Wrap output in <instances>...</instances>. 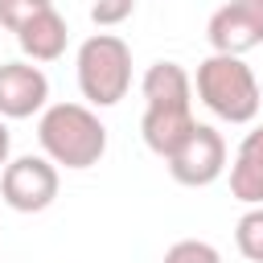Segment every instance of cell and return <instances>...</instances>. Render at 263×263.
<instances>
[{"label": "cell", "mask_w": 263, "mask_h": 263, "mask_svg": "<svg viewBox=\"0 0 263 263\" xmlns=\"http://www.w3.org/2000/svg\"><path fill=\"white\" fill-rule=\"evenodd\" d=\"M41 152L62 168H95L107 152V127L86 103H53L37 119Z\"/></svg>", "instance_id": "cell-1"}, {"label": "cell", "mask_w": 263, "mask_h": 263, "mask_svg": "<svg viewBox=\"0 0 263 263\" xmlns=\"http://www.w3.org/2000/svg\"><path fill=\"white\" fill-rule=\"evenodd\" d=\"M193 90L226 123H251L259 115V103H263L255 70L242 62V53H210L197 66Z\"/></svg>", "instance_id": "cell-2"}, {"label": "cell", "mask_w": 263, "mask_h": 263, "mask_svg": "<svg viewBox=\"0 0 263 263\" xmlns=\"http://www.w3.org/2000/svg\"><path fill=\"white\" fill-rule=\"evenodd\" d=\"M78 90L90 107H115L132 86V49L115 33H90L78 45Z\"/></svg>", "instance_id": "cell-3"}, {"label": "cell", "mask_w": 263, "mask_h": 263, "mask_svg": "<svg viewBox=\"0 0 263 263\" xmlns=\"http://www.w3.org/2000/svg\"><path fill=\"white\" fill-rule=\"evenodd\" d=\"M58 185H62L58 181V164L49 156H33V152L8 160L4 173H0V197L16 214H41V210H49L53 197H58Z\"/></svg>", "instance_id": "cell-4"}, {"label": "cell", "mask_w": 263, "mask_h": 263, "mask_svg": "<svg viewBox=\"0 0 263 263\" xmlns=\"http://www.w3.org/2000/svg\"><path fill=\"white\" fill-rule=\"evenodd\" d=\"M168 173L177 185H189V189H205L214 185L222 173H226V140L218 127L210 123H197L185 144L168 156Z\"/></svg>", "instance_id": "cell-5"}, {"label": "cell", "mask_w": 263, "mask_h": 263, "mask_svg": "<svg viewBox=\"0 0 263 263\" xmlns=\"http://www.w3.org/2000/svg\"><path fill=\"white\" fill-rule=\"evenodd\" d=\"M205 37L214 53H247L263 45V0H226L210 16Z\"/></svg>", "instance_id": "cell-6"}, {"label": "cell", "mask_w": 263, "mask_h": 263, "mask_svg": "<svg viewBox=\"0 0 263 263\" xmlns=\"http://www.w3.org/2000/svg\"><path fill=\"white\" fill-rule=\"evenodd\" d=\"M49 78L33 62H0V115L4 119H33L45 111Z\"/></svg>", "instance_id": "cell-7"}, {"label": "cell", "mask_w": 263, "mask_h": 263, "mask_svg": "<svg viewBox=\"0 0 263 263\" xmlns=\"http://www.w3.org/2000/svg\"><path fill=\"white\" fill-rule=\"evenodd\" d=\"M193 127H197L193 107H144V119H140V136H144L148 152H156L164 160L185 144V136Z\"/></svg>", "instance_id": "cell-8"}, {"label": "cell", "mask_w": 263, "mask_h": 263, "mask_svg": "<svg viewBox=\"0 0 263 263\" xmlns=\"http://www.w3.org/2000/svg\"><path fill=\"white\" fill-rule=\"evenodd\" d=\"M66 41H70V29L58 8H45L16 29V45H21L25 62H58L66 53Z\"/></svg>", "instance_id": "cell-9"}, {"label": "cell", "mask_w": 263, "mask_h": 263, "mask_svg": "<svg viewBox=\"0 0 263 263\" xmlns=\"http://www.w3.org/2000/svg\"><path fill=\"white\" fill-rule=\"evenodd\" d=\"M230 197H238L242 205H263V127L247 132L234 164H230Z\"/></svg>", "instance_id": "cell-10"}, {"label": "cell", "mask_w": 263, "mask_h": 263, "mask_svg": "<svg viewBox=\"0 0 263 263\" xmlns=\"http://www.w3.org/2000/svg\"><path fill=\"white\" fill-rule=\"evenodd\" d=\"M148 107H193V78L177 62H152L140 78Z\"/></svg>", "instance_id": "cell-11"}, {"label": "cell", "mask_w": 263, "mask_h": 263, "mask_svg": "<svg viewBox=\"0 0 263 263\" xmlns=\"http://www.w3.org/2000/svg\"><path fill=\"white\" fill-rule=\"evenodd\" d=\"M234 247H238L242 259L263 263V205H251V210L238 218V226H234Z\"/></svg>", "instance_id": "cell-12"}, {"label": "cell", "mask_w": 263, "mask_h": 263, "mask_svg": "<svg viewBox=\"0 0 263 263\" xmlns=\"http://www.w3.org/2000/svg\"><path fill=\"white\" fill-rule=\"evenodd\" d=\"M160 263H222V255H218V247H210L205 238H181V242H173V247L164 251Z\"/></svg>", "instance_id": "cell-13"}, {"label": "cell", "mask_w": 263, "mask_h": 263, "mask_svg": "<svg viewBox=\"0 0 263 263\" xmlns=\"http://www.w3.org/2000/svg\"><path fill=\"white\" fill-rule=\"evenodd\" d=\"M45 8H53V0H0V25L8 33H16L25 21H33Z\"/></svg>", "instance_id": "cell-14"}, {"label": "cell", "mask_w": 263, "mask_h": 263, "mask_svg": "<svg viewBox=\"0 0 263 263\" xmlns=\"http://www.w3.org/2000/svg\"><path fill=\"white\" fill-rule=\"evenodd\" d=\"M132 12H136V0H95V4H90V21H95L99 29H115V25H123Z\"/></svg>", "instance_id": "cell-15"}, {"label": "cell", "mask_w": 263, "mask_h": 263, "mask_svg": "<svg viewBox=\"0 0 263 263\" xmlns=\"http://www.w3.org/2000/svg\"><path fill=\"white\" fill-rule=\"evenodd\" d=\"M8 148H12V136H8V119L0 115V168L8 164Z\"/></svg>", "instance_id": "cell-16"}]
</instances>
